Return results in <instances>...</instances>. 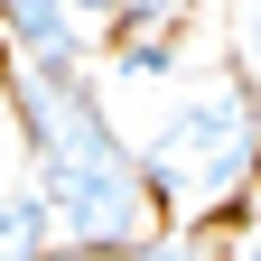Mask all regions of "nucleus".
<instances>
[{"mask_svg":"<svg viewBox=\"0 0 261 261\" xmlns=\"http://www.w3.org/2000/svg\"><path fill=\"white\" fill-rule=\"evenodd\" d=\"M47 261H121V252H47Z\"/></svg>","mask_w":261,"mask_h":261,"instance_id":"nucleus-5","label":"nucleus"},{"mask_svg":"<svg viewBox=\"0 0 261 261\" xmlns=\"http://www.w3.org/2000/svg\"><path fill=\"white\" fill-rule=\"evenodd\" d=\"M233 261H261V224H243V243H233Z\"/></svg>","mask_w":261,"mask_h":261,"instance_id":"nucleus-4","label":"nucleus"},{"mask_svg":"<svg viewBox=\"0 0 261 261\" xmlns=\"http://www.w3.org/2000/svg\"><path fill=\"white\" fill-rule=\"evenodd\" d=\"M187 28H196V0H121L103 19V38H168V47H187Z\"/></svg>","mask_w":261,"mask_h":261,"instance_id":"nucleus-2","label":"nucleus"},{"mask_svg":"<svg viewBox=\"0 0 261 261\" xmlns=\"http://www.w3.org/2000/svg\"><path fill=\"white\" fill-rule=\"evenodd\" d=\"M243 56H261V0H243Z\"/></svg>","mask_w":261,"mask_h":261,"instance_id":"nucleus-3","label":"nucleus"},{"mask_svg":"<svg viewBox=\"0 0 261 261\" xmlns=\"http://www.w3.org/2000/svg\"><path fill=\"white\" fill-rule=\"evenodd\" d=\"M0 10H38V0H0Z\"/></svg>","mask_w":261,"mask_h":261,"instance_id":"nucleus-7","label":"nucleus"},{"mask_svg":"<svg viewBox=\"0 0 261 261\" xmlns=\"http://www.w3.org/2000/svg\"><path fill=\"white\" fill-rule=\"evenodd\" d=\"M0 121H10V75H0Z\"/></svg>","mask_w":261,"mask_h":261,"instance_id":"nucleus-6","label":"nucleus"},{"mask_svg":"<svg viewBox=\"0 0 261 261\" xmlns=\"http://www.w3.org/2000/svg\"><path fill=\"white\" fill-rule=\"evenodd\" d=\"M140 168L159 187V205H168V224H205L215 233V215H233L261 187V103H252V84L215 75L196 103H177L140 140Z\"/></svg>","mask_w":261,"mask_h":261,"instance_id":"nucleus-1","label":"nucleus"}]
</instances>
